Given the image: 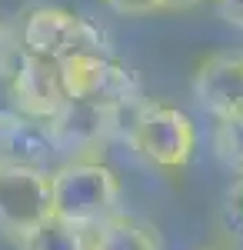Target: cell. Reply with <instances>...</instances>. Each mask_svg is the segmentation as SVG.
I'll list each match as a JSON object with an SVG mask.
<instances>
[{"label":"cell","instance_id":"cell-1","mask_svg":"<svg viewBox=\"0 0 243 250\" xmlns=\"http://www.w3.org/2000/svg\"><path fill=\"white\" fill-rule=\"evenodd\" d=\"M54 217L74 224L80 230H94L110 220L120 207V180L117 173L90 157H77L50 173Z\"/></svg>","mask_w":243,"mask_h":250},{"label":"cell","instance_id":"cell-2","mask_svg":"<svg viewBox=\"0 0 243 250\" xmlns=\"http://www.w3.org/2000/svg\"><path fill=\"white\" fill-rule=\"evenodd\" d=\"M54 217L50 173L27 164H0V233L23 244Z\"/></svg>","mask_w":243,"mask_h":250},{"label":"cell","instance_id":"cell-3","mask_svg":"<svg viewBox=\"0 0 243 250\" xmlns=\"http://www.w3.org/2000/svg\"><path fill=\"white\" fill-rule=\"evenodd\" d=\"M130 147L137 154L150 160L153 167L163 170H180L187 167L193 147H197V130L180 107L170 104H143V110L137 117V127L130 134Z\"/></svg>","mask_w":243,"mask_h":250},{"label":"cell","instance_id":"cell-4","mask_svg":"<svg viewBox=\"0 0 243 250\" xmlns=\"http://www.w3.org/2000/svg\"><path fill=\"white\" fill-rule=\"evenodd\" d=\"M23 50L47 60H60L83 50H107L103 30L67 7H37L23 20Z\"/></svg>","mask_w":243,"mask_h":250},{"label":"cell","instance_id":"cell-5","mask_svg":"<svg viewBox=\"0 0 243 250\" xmlns=\"http://www.w3.org/2000/svg\"><path fill=\"white\" fill-rule=\"evenodd\" d=\"M60 80L70 100H123L137 97L140 83L133 77L130 67H123L120 60H113L103 50H83L74 57H63L60 63Z\"/></svg>","mask_w":243,"mask_h":250},{"label":"cell","instance_id":"cell-6","mask_svg":"<svg viewBox=\"0 0 243 250\" xmlns=\"http://www.w3.org/2000/svg\"><path fill=\"white\" fill-rule=\"evenodd\" d=\"M47 130L57 154L87 157L97 154L107 140H113L110 104L103 100H67V107L47 120Z\"/></svg>","mask_w":243,"mask_h":250},{"label":"cell","instance_id":"cell-7","mask_svg":"<svg viewBox=\"0 0 243 250\" xmlns=\"http://www.w3.org/2000/svg\"><path fill=\"white\" fill-rule=\"evenodd\" d=\"M10 83H14V97H17L20 114L34 117V120H50L67 107V90L60 80V67L57 60L37 57L30 50L17 54L14 70H10Z\"/></svg>","mask_w":243,"mask_h":250},{"label":"cell","instance_id":"cell-8","mask_svg":"<svg viewBox=\"0 0 243 250\" xmlns=\"http://www.w3.org/2000/svg\"><path fill=\"white\" fill-rule=\"evenodd\" d=\"M193 97L217 120H243V54H213L203 60L193 77Z\"/></svg>","mask_w":243,"mask_h":250},{"label":"cell","instance_id":"cell-9","mask_svg":"<svg viewBox=\"0 0 243 250\" xmlns=\"http://www.w3.org/2000/svg\"><path fill=\"white\" fill-rule=\"evenodd\" d=\"M57 154L47 120H34L27 114L0 117V164H27L43 167V160Z\"/></svg>","mask_w":243,"mask_h":250},{"label":"cell","instance_id":"cell-10","mask_svg":"<svg viewBox=\"0 0 243 250\" xmlns=\"http://www.w3.org/2000/svg\"><path fill=\"white\" fill-rule=\"evenodd\" d=\"M90 250H163V247H160V237L150 224L137 220V217L113 213L110 220L94 227Z\"/></svg>","mask_w":243,"mask_h":250},{"label":"cell","instance_id":"cell-11","mask_svg":"<svg viewBox=\"0 0 243 250\" xmlns=\"http://www.w3.org/2000/svg\"><path fill=\"white\" fill-rule=\"evenodd\" d=\"M20 250H90V240L83 237L80 227L50 217L47 224H40L37 230L20 244Z\"/></svg>","mask_w":243,"mask_h":250},{"label":"cell","instance_id":"cell-12","mask_svg":"<svg viewBox=\"0 0 243 250\" xmlns=\"http://www.w3.org/2000/svg\"><path fill=\"white\" fill-rule=\"evenodd\" d=\"M213 147H217V157L223 160L226 170H233L237 177H243V120L240 117L217 120Z\"/></svg>","mask_w":243,"mask_h":250},{"label":"cell","instance_id":"cell-13","mask_svg":"<svg viewBox=\"0 0 243 250\" xmlns=\"http://www.w3.org/2000/svg\"><path fill=\"white\" fill-rule=\"evenodd\" d=\"M223 220H226V227H230V233H237L243 240V177H237V184L226 190Z\"/></svg>","mask_w":243,"mask_h":250},{"label":"cell","instance_id":"cell-14","mask_svg":"<svg viewBox=\"0 0 243 250\" xmlns=\"http://www.w3.org/2000/svg\"><path fill=\"white\" fill-rule=\"evenodd\" d=\"M113 14H123V17H143L153 10H163V0H103Z\"/></svg>","mask_w":243,"mask_h":250},{"label":"cell","instance_id":"cell-15","mask_svg":"<svg viewBox=\"0 0 243 250\" xmlns=\"http://www.w3.org/2000/svg\"><path fill=\"white\" fill-rule=\"evenodd\" d=\"M14 60H17L14 40H10V30H7L3 17H0V74H10V70H14Z\"/></svg>","mask_w":243,"mask_h":250},{"label":"cell","instance_id":"cell-16","mask_svg":"<svg viewBox=\"0 0 243 250\" xmlns=\"http://www.w3.org/2000/svg\"><path fill=\"white\" fill-rule=\"evenodd\" d=\"M20 114L17 97H14V83H10V74H0V117Z\"/></svg>","mask_w":243,"mask_h":250},{"label":"cell","instance_id":"cell-17","mask_svg":"<svg viewBox=\"0 0 243 250\" xmlns=\"http://www.w3.org/2000/svg\"><path fill=\"white\" fill-rule=\"evenodd\" d=\"M213 7H217V14L226 23H233V27L243 30V0H213Z\"/></svg>","mask_w":243,"mask_h":250},{"label":"cell","instance_id":"cell-18","mask_svg":"<svg viewBox=\"0 0 243 250\" xmlns=\"http://www.w3.org/2000/svg\"><path fill=\"white\" fill-rule=\"evenodd\" d=\"M193 3H200V0H163V10H187Z\"/></svg>","mask_w":243,"mask_h":250}]
</instances>
